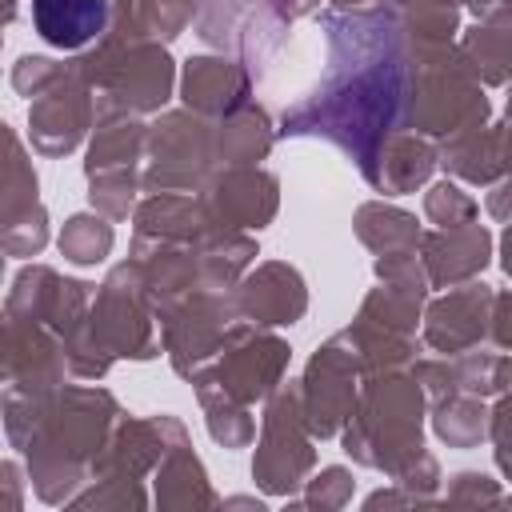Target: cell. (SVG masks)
<instances>
[{"label":"cell","instance_id":"6da1fadb","mask_svg":"<svg viewBox=\"0 0 512 512\" xmlns=\"http://www.w3.org/2000/svg\"><path fill=\"white\" fill-rule=\"evenodd\" d=\"M32 20L52 48H80L104 28L108 8L104 0H32Z\"/></svg>","mask_w":512,"mask_h":512}]
</instances>
